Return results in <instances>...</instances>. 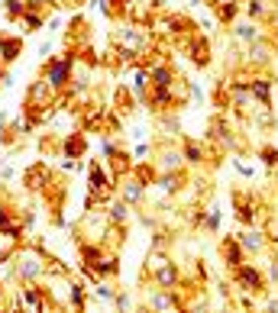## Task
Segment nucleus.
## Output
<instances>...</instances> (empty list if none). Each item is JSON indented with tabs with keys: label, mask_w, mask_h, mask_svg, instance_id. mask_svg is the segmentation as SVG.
<instances>
[{
	"label": "nucleus",
	"mask_w": 278,
	"mask_h": 313,
	"mask_svg": "<svg viewBox=\"0 0 278 313\" xmlns=\"http://www.w3.org/2000/svg\"><path fill=\"white\" fill-rule=\"evenodd\" d=\"M65 81H68V65H52L49 68V84L52 88H62Z\"/></svg>",
	"instance_id": "obj_1"
},
{
	"label": "nucleus",
	"mask_w": 278,
	"mask_h": 313,
	"mask_svg": "<svg viewBox=\"0 0 278 313\" xmlns=\"http://www.w3.org/2000/svg\"><path fill=\"white\" fill-rule=\"evenodd\" d=\"M239 284H249V288H259V284H262V278H259L253 268H242L239 271Z\"/></svg>",
	"instance_id": "obj_2"
},
{
	"label": "nucleus",
	"mask_w": 278,
	"mask_h": 313,
	"mask_svg": "<svg viewBox=\"0 0 278 313\" xmlns=\"http://www.w3.org/2000/svg\"><path fill=\"white\" fill-rule=\"evenodd\" d=\"M236 32H239V36H242V39H256V32H253V26H239V29H236Z\"/></svg>",
	"instance_id": "obj_3"
}]
</instances>
